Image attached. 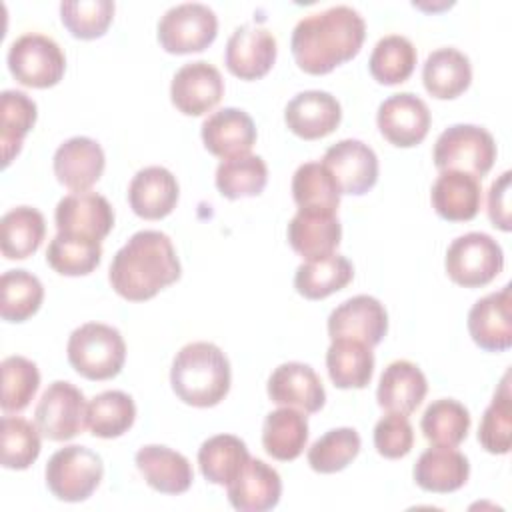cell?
<instances>
[{"mask_svg":"<svg viewBox=\"0 0 512 512\" xmlns=\"http://www.w3.org/2000/svg\"><path fill=\"white\" fill-rule=\"evenodd\" d=\"M366 24L358 10L338 4L302 18L292 30V56L314 76L328 74L352 60L364 42Z\"/></svg>","mask_w":512,"mask_h":512,"instance_id":"obj_1","label":"cell"},{"mask_svg":"<svg viewBox=\"0 0 512 512\" xmlns=\"http://www.w3.org/2000/svg\"><path fill=\"white\" fill-rule=\"evenodd\" d=\"M180 272L172 240L158 230H140L114 254L108 278L116 294L144 302L174 284Z\"/></svg>","mask_w":512,"mask_h":512,"instance_id":"obj_2","label":"cell"},{"mask_svg":"<svg viewBox=\"0 0 512 512\" xmlns=\"http://www.w3.org/2000/svg\"><path fill=\"white\" fill-rule=\"evenodd\" d=\"M230 362L212 342H192L180 348L170 368L174 394L190 406H216L230 390Z\"/></svg>","mask_w":512,"mask_h":512,"instance_id":"obj_3","label":"cell"},{"mask_svg":"<svg viewBox=\"0 0 512 512\" xmlns=\"http://www.w3.org/2000/svg\"><path fill=\"white\" fill-rule=\"evenodd\" d=\"M66 354L80 376L108 380L122 370L126 344L116 328L102 322H86L70 334Z\"/></svg>","mask_w":512,"mask_h":512,"instance_id":"obj_4","label":"cell"},{"mask_svg":"<svg viewBox=\"0 0 512 512\" xmlns=\"http://www.w3.org/2000/svg\"><path fill=\"white\" fill-rule=\"evenodd\" d=\"M432 158L440 172L456 170L480 180L494 166L496 142L492 134L480 126L454 124L438 136Z\"/></svg>","mask_w":512,"mask_h":512,"instance_id":"obj_5","label":"cell"},{"mask_svg":"<svg viewBox=\"0 0 512 512\" xmlns=\"http://www.w3.org/2000/svg\"><path fill=\"white\" fill-rule=\"evenodd\" d=\"M46 486L64 502H82L98 488L104 466L102 458L86 446H66L54 452L46 464Z\"/></svg>","mask_w":512,"mask_h":512,"instance_id":"obj_6","label":"cell"},{"mask_svg":"<svg viewBox=\"0 0 512 512\" xmlns=\"http://www.w3.org/2000/svg\"><path fill=\"white\" fill-rule=\"evenodd\" d=\"M504 268L500 244L484 232L458 236L446 250V272L452 282L464 288L490 284Z\"/></svg>","mask_w":512,"mask_h":512,"instance_id":"obj_7","label":"cell"},{"mask_svg":"<svg viewBox=\"0 0 512 512\" xmlns=\"http://www.w3.org/2000/svg\"><path fill=\"white\" fill-rule=\"evenodd\" d=\"M8 68L22 86L50 88L62 80L66 58L50 36L30 32L10 44Z\"/></svg>","mask_w":512,"mask_h":512,"instance_id":"obj_8","label":"cell"},{"mask_svg":"<svg viewBox=\"0 0 512 512\" xmlns=\"http://www.w3.org/2000/svg\"><path fill=\"white\" fill-rule=\"evenodd\" d=\"M218 34V18L200 2H184L164 12L158 22V42L170 54H190L208 48Z\"/></svg>","mask_w":512,"mask_h":512,"instance_id":"obj_9","label":"cell"},{"mask_svg":"<svg viewBox=\"0 0 512 512\" xmlns=\"http://www.w3.org/2000/svg\"><path fill=\"white\" fill-rule=\"evenodd\" d=\"M86 398L70 382L56 380L40 396L34 420L40 434L54 442L74 438L86 426Z\"/></svg>","mask_w":512,"mask_h":512,"instance_id":"obj_10","label":"cell"},{"mask_svg":"<svg viewBox=\"0 0 512 512\" xmlns=\"http://www.w3.org/2000/svg\"><path fill=\"white\" fill-rule=\"evenodd\" d=\"M388 314L380 300L358 294L344 300L328 316V334L332 340H356L376 346L386 336Z\"/></svg>","mask_w":512,"mask_h":512,"instance_id":"obj_11","label":"cell"},{"mask_svg":"<svg viewBox=\"0 0 512 512\" xmlns=\"http://www.w3.org/2000/svg\"><path fill=\"white\" fill-rule=\"evenodd\" d=\"M340 194L362 196L378 180V158L362 140L346 138L332 144L322 158Z\"/></svg>","mask_w":512,"mask_h":512,"instance_id":"obj_12","label":"cell"},{"mask_svg":"<svg viewBox=\"0 0 512 512\" xmlns=\"http://www.w3.org/2000/svg\"><path fill=\"white\" fill-rule=\"evenodd\" d=\"M376 122L380 134L394 146L410 148L420 144L430 130V110L412 92L392 94L378 106Z\"/></svg>","mask_w":512,"mask_h":512,"instance_id":"obj_13","label":"cell"},{"mask_svg":"<svg viewBox=\"0 0 512 512\" xmlns=\"http://www.w3.org/2000/svg\"><path fill=\"white\" fill-rule=\"evenodd\" d=\"M224 94V80L220 70L210 62L196 60L184 64L172 78V104L188 116H200L212 110Z\"/></svg>","mask_w":512,"mask_h":512,"instance_id":"obj_14","label":"cell"},{"mask_svg":"<svg viewBox=\"0 0 512 512\" xmlns=\"http://www.w3.org/2000/svg\"><path fill=\"white\" fill-rule=\"evenodd\" d=\"M512 286L480 298L468 312L472 340L488 352H502L512 346Z\"/></svg>","mask_w":512,"mask_h":512,"instance_id":"obj_15","label":"cell"},{"mask_svg":"<svg viewBox=\"0 0 512 512\" xmlns=\"http://www.w3.org/2000/svg\"><path fill=\"white\" fill-rule=\"evenodd\" d=\"M54 222L58 232L100 242L114 226V210L110 202L96 192H74L58 202Z\"/></svg>","mask_w":512,"mask_h":512,"instance_id":"obj_16","label":"cell"},{"mask_svg":"<svg viewBox=\"0 0 512 512\" xmlns=\"http://www.w3.org/2000/svg\"><path fill=\"white\" fill-rule=\"evenodd\" d=\"M224 60L226 68L242 80L262 78L276 60V38L260 26H238L228 38Z\"/></svg>","mask_w":512,"mask_h":512,"instance_id":"obj_17","label":"cell"},{"mask_svg":"<svg viewBox=\"0 0 512 512\" xmlns=\"http://www.w3.org/2000/svg\"><path fill=\"white\" fill-rule=\"evenodd\" d=\"M268 396L274 404L298 408L304 414L318 412L326 402L320 376L302 362L280 364L268 378Z\"/></svg>","mask_w":512,"mask_h":512,"instance_id":"obj_18","label":"cell"},{"mask_svg":"<svg viewBox=\"0 0 512 512\" xmlns=\"http://www.w3.org/2000/svg\"><path fill=\"white\" fill-rule=\"evenodd\" d=\"M342 118L340 102L324 90H306L296 94L286 110V126L304 140H318L332 134Z\"/></svg>","mask_w":512,"mask_h":512,"instance_id":"obj_19","label":"cell"},{"mask_svg":"<svg viewBox=\"0 0 512 512\" xmlns=\"http://www.w3.org/2000/svg\"><path fill=\"white\" fill-rule=\"evenodd\" d=\"M104 150L88 136L68 138L54 152V174L60 184L74 192L94 186L104 172Z\"/></svg>","mask_w":512,"mask_h":512,"instance_id":"obj_20","label":"cell"},{"mask_svg":"<svg viewBox=\"0 0 512 512\" xmlns=\"http://www.w3.org/2000/svg\"><path fill=\"white\" fill-rule=\"evenodd\" d=\"M202 142L218 158L244 156L256 142L254 120L240 108H222L202 122Z\"/></svg>","mask_w":512,"mask_h":512,"instance_id":"obj_21","label":"cell"},{"mask_svg":"<svg viewBox=\"0 0 512 512\" xmlns=\"http://www.w3.org/2000/svg\"><path fill=\"white\" fill-rule=\"evenodd\" d=\"M282 496L280 474L258 458H250L228 484V500L240 512L272 510Z\"/></svg>","mask_w":512,"mask_h":512,"instance_id":"obj_22","label":"cell"},{"mask_svg":"<svg viewBox=\"0 0 512 512\" xmlns=\"http://www.w3.org/2000/svg\"><path fill=\"white\" fill-rule=\"evenodd\" d=\"M128 202L136 216L160 220L176 208L178 182L174 174L162 166L142 168L128 186Z\"/></svg>","mask_w":512,"mask_h":512,"instance_id":"obj_23","label":"cell"},{"mask_svg":"<svg viewBox=\"0 0 512 512\" xmlns=\"http://www.w3.org/2000/svg\"><path fill=\"white\" fill-rule=\"evenodd\" d=\"M340 238L342 226L332 212L298 208L288 224V242L306 260L332 254L338 248Z\"/></svg>","mask_w":512,"mask_h":512,"instance_id":"obj_24","label":"cell"},{"mask_svg":"<svg viewBox=\"0 0 512 512\" xmlns=\"http://www.w3.org/2000/svg\"><path fill=\"white\" fill-rule=\"evenodd\" d=\"M432 208L448 222L472 220L482 204L480 180L456 170H444L432 184Z\"/></svg>","mask_w":512,"mask_h":512,"instance_id":"obj_25","label":"cell"},{"mask_svg":"<svg viewBox=\"0 0 512 512\" xmlns=\"http://www.w3.org/2000/svg\"><path fill=\"white\" fill-rule=\"evenodd\" d=\"M136 466L148 486L162 494H182L194 480L188 458L168 446H142L136 452Z\"/></svg>","mask_w":512,"mask_h":512,"instance_id":"obj_26","label":"cell"},{"mask_svg":"<svg viewBox=\"0 0 512 512\" xmlns=\"http://www.w3.org/2000/svg\"><path fill=\"white\" fill-rule=\"evenodd\" d=\"M428 392V382L422 370L410 360H394L390 362L376 390V398L380 408L396 414L414 412Z\"/></svg>","mask_w":512,"mask_h":512,"instance_id":"obj_27","label":"cell"},{"mask_svg":"<svg viewBox=\"0 0 512 512\" xmlns=\"http://www.w3.org/2000/svg\"><path fill=\"white\" fill-rule=\"evenodd\" d=\"M414 480L426 492L448 494L462 488L470 476L468 458L454 448H428L414 464Z\"/></svg>","mask_w":512,"mask_h":512,"instance_id":"obj_28","label":"cell"},{"mask_svg":"<svg viewBox=\"0 0 512 512\" xmlns=\"http://www.w3.org/2000/svg\"><path fill=\"white\" fill-rule=\"evenodd\" d=\"M472 80V66L464 52L456 48H438L428 54L422 68V82L428 94L440 100L460 96Z\"/></svg>","mask_w":512,"mask_h":512,"instance_id":"obj_29","label":"cell"},{"mask_svg":"<svg viewBox=\"0 0 512 512\" xmlns=\"http://www.w3.org/2000/svg\"><path fill=\"white\" fill-rule=\"evenodd\" d=\"M308 442V420L294 408H278L264 418L262 446L264 450L280 460H296Z\"/></svg>","mask_w":512,"mask_h":512,"instance_id":"obj_30","label":"cell"},{"mask_svg":"<svg viewBox=\"0 0 512 512\" xmlns=\"http://www.w3.org/2000/svg\"><path fill=\"white\" fill-rule=\"evenodd\" d=\"M354 276V268L346 256L328 254L306 260L296 268L294 288L308 300L326 298L342 290Z\"/></svg>","mask_w":512,"mask_h":512,"instance_id":"obj_31","label":"cell"},{"mask_svg":"<svg viewBox=\"0 0 512 512\" xmlns=\"http://www.w3.org/2000/svg\"><path fill=\"white\" fill-rule=\"evenodd\" d=\"M46 234L44 216L30 206H16L0 220V248L8 260L32 256Z\"/></svg>","mask_w":512,"mask_h":512,"instance_id":"obj_32","label":"cell"},{"mask_svg":"<svg viewBox=\"0 0 512 512\" xmlns=\"http://www.w3.org/2000/svg\"><path fill=\"white\" fill-rule=\"evenodd\" d=\"M326 368L336 388H364L374 372L372 348L356 340H332Z\"/></svg>","mask_w":512,"mask_h":512,"instance_id":"obj_33","label":"cell"},{"mask_svg":"<svg viewBox=\"0 0 512 512\" xmlns=\"http://www.w3.org/2000/svg\"><path fill=\"white\" fill-rule=\"evenodd\" d=\"M250 460L246 444L232 434H218L202 442L198 450V464L202 476L220 486H228Z\"/></svg>","mask_w":512,"mask_h":512,"instance_id":"obj_34","label":"cell"},{"mask_svg":"<svg viewBox=\"0 0 512 512\" xmlns=\"http://www.w3.org/2000/svg\"><path fill=\"white\" fill-rule=\"evenodd\" d=\"M36 122V102L20 90H4L0 94V144L2 164L8 166L20 152L24 136Z\"/></svg>","mask_w":512,"mask_h":512,"instance_id":"obj_35","label":"cell"},{"mask_svg":"<svg viewBox=\"0 0 512 512\" xmlns=\"http://www.w3.org/2000/svg\"><path fill=\"white\" fill-rule=\"evenodd\" d=\"M136 418L134 400L122 390L96 394L86 406V426L98 438L122 436Z\"/></svg>","mask_w":512,"mask_h":512,"instance_id":"obj_36","label":"cell"},{"mask_svg":"<svg viewBox=\"0 0 512 512\" xmlns=\"http://www.w3.org/2000/svg\"><path fill=\"white\" fill-rule=\"evenodd\" d=\"M420 428L430 444L454 448L468 436L470 414L458 400L440 398L424 410Z\"/></svg>","mask_w":512,"mask_h":512,"instance_id":"obj_37","label":"cell"},{"mask_svg":"<svg viewBox=\"0 0 512 512\" xmlns=\"http://www.w3.org/2000/svg\"><path fill=\"white\" fill-rule=\"evenodd\" d=\"M102 258V246L98 240L58 232L46 250L48 266L62 276L90 274Z\"/></svg>","mask_w":512,"mask_h":512,"instance_id":"obj_38","label":"cell"},{"mask_svg":"<svg viewBox=\"0 0 512 512\" xmlns=\"http://www.w3.org/2000/svg\"><path fill=\"white\" fill-rule=\"evenodd\" d=\"M292 196L298 208L336 214L340 190L322 162H306L292 176Z\"/></svg>","mask_w":512,"mask_h":512,"instance_id":"obj_39","label":"cell"},{"mask_svg":"<svg viewBox=\"0 0 512 512\" xmlns=\"http://www.w3.org/2000/svg\"><path fill=\"white\" fill-rule=\"evenodd\" d=\"M268 182V168L260 156L244 154L222 160L216 168V188L222 196L236 200L258 196Z\"/></svg>","mask_w":512,"mask_h":512,"instance_id":"obj_40","label":"cell"},{"mask_svg":"<svg viewBox=\"0 0 512 512\" xmlns=\"http://www.w3.org/2000/svg\"><path fill=\"white\" fill-rule=\"evenodd\" d=\"M416 66L414 44L400 34H388L380 38L370 54L368 68L374 80L392 86L410 78Z\"/></svg>","mask_w":512,"mask_h":512,"instance_id":"obj_41","label":"cell"},{"mask_svg":"<svg viewBox=\"0 0 512 512\" xmlns=\"http://www.w3.org/2000/svg\"><path fill=\"white\" fill-rule=\"evenodd\" d=\"M0 314L6 322H24L44 300L42 282L28 270H8L0 278Z\"/></svg>","mask_w":512,"mask_h":512,"instance_id":"obj_42","label":"cell"},{"mask_svg":"<svg viewBox=\"0 0 512 512\" xmlns=\"http://www.w3.org/2000/svg\"><path fill=\"white\" fill-rule=\"evenodd\" d=\"M360 452V436L354 428H334L320 436L308 450V464L314 472L334 474L344 470Z\"/></svg>","mask_w":512,"mask_h":512,"instance_id":"obj_43","label":"cell"},{"mask_svg":"<svg viewBox=\"0 0 512 512\" xmlns=\"http://www.w3.org/2000/svg\"><path fill=\"white\" fill-rule=\"evenodd\" d=\"M510 374H506L496 390L490 406L484 410L478 442L490 454H508L510 452V432H512V404H510Z\"/></svg>","mask_w":512,"mask_h":512,"instance_id":"obj_44","label":"cell"},{"mask_svg":"<svg viewBox=\"0 0 512 512\" xmlns=\"http://www.w3.org/2000/svg\"><path fill=\"white\" fill-rule=\"evenodd\" d=\"M2 398L4 412H22L40 386L36 364L24 356H8L2 360Z\"/></svg>","mask_w":512,"mask_h":512,"instance_id":"obj_45","label":"cell"},{"mask_svg":"<svg viewBox=\"0 0 512 512\" xmlns=\"http://www.w3.org/2000/svg\"><path fill=\"white\" fill-rule=\"evenodd\" d=\"M38 428L20 418L4 416L2 418V466L8 470H26L36 462L40 454V436Z\"/></svg>","mask_w":512,"mask_h":512,"instance_id":"obj_46","label":"cell"},{"mask_svg":"<svg viewBox=\"0 0 512 512\" xmlns=\"http://www.w3.org/2000/svg\"><path fill=\"white\" fill-rule=\"evenodd\" d=\"M114 16V2L110 0H80V2H62L60 18L64 28L80 40L100 38Z\"/></svg>","mask_w":512,"mask_h":512,"instance_id":"obj_47","label":"cell"},{"mask_svg":"<svg viewBox=\"0 0 512 512\" xmlns=\"http://www.w3.org/2000/svg\"><path fill=\"white\" fill-rule=\"evenodd\" d=\"M414 444V430L406 414L388 412L374 426V446L380 456L396 460L404 458Z\"/></svg>","mask_w":512,"mask_h":512,"instance_id":"obj_48","label":"cell"},{"mask_svg":"<svg viewBox=\"0 0 512 512\" xmlns=\"http://www.w3.org/2000/svg\"><path fill=\"white\" fill-rule=\"evenodd\" d=\"M510 172H502L498 180L492 182L488 190V216L492 226L508 232L510 224Z\"/></svg>","mask_w":512,"mask_h":512,"instance_id":"obj_49","label":"cell"}]
</instances>
